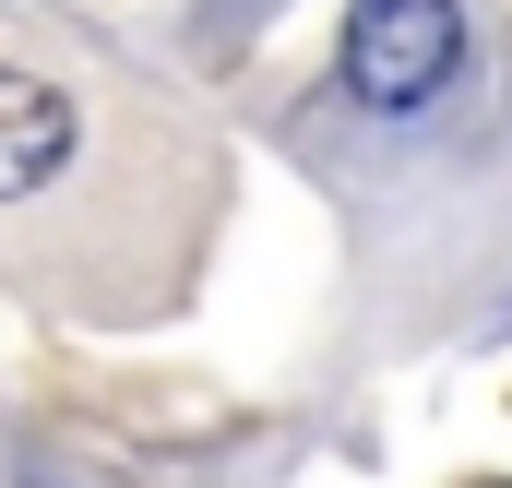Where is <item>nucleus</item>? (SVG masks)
<instances>
[{
  "label": "nucleus",
  "mask_w": 512,
  "mask_h": 488,
  "mask_svg": "<svg viewBox=\"0 0 512 488\" xmlns=\"http://www.w3.org/2000/svg\"><path fill=\"white\" fill-rule=\"evenodd\" d=\"M489 488H501V477H489Z\"/></svg>",
  "instance_id": "7ed1b4c3"
},
{
  "label": "nucleus",
  "mask_w": 512,
  "mask_h": 488,
  "mask_svg": "<svg viewBox=\"0 0 512 488\" xmlns=\"http://www.w3.org/2000/svg\"><path fill=\"white\" fill-rule=\"evenodd\" d=\"M334 72H346V96L358 108H429L453 72H465V12L453 0H358L346 12V36H334Z\"/></svg>",
  "instance_id": "f257e3e1"
},
{
  "label": "nucleus",
  "mask_w": 512,
  "mask_h": 488,
  "mask_svg": "<svg viewBox=\"0 0 512 488\" xmlns=\"http://www.w3.org/2000/svg\"><path fill=\"white\" fill-rule=\"evenodd\" d=\"M72 96L48 84V72H0V203H24V191H48L60 167H72Z\"/></svg>",
  "instance_id": "f03ea898"
}]
</instances>
